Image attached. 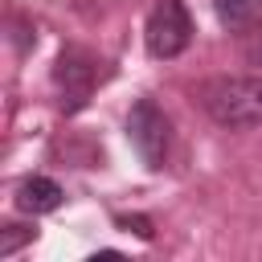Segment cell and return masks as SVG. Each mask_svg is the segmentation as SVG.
I'll return each instance as SVG.
<instances>
[{
  "mask_svg": "<svg viewBox=\"0 0 262 262\" xmlns=\"http://www.w3.org/2000/svg\"><path fill=\"white\" fill-rule=\"evenodd\" d=\"M61 201H66V192L49 176H25L20 188H16V209L20 213H53Z\"/></svg>",
  "mask_w": 262,
  "mask_h": 262,
  "instance_id": "5",
  "label": "cell"
},
{
  "mask_svg": "<svg viewBox=\"0 0 262 262\" xmlns=\"http://www.w3.org/2000/svg\"><path fill=\"white\" fill-rule=\"evenodd\" d=\"M102 66L106 61H98L86 49H61V57L53 66V82H57V94H61V111L66 115H74V111H82L90 102L94 86L106 78Z\"/></svg>",
  "mask_w": 262,
  "mask_h": 262,
  "instance_id": "3",
  "label": "cell"
},
{
  "mask_svg": "<svg viewBox=\"0 0 262 262\" xmlns=\"http://www.w3.org/2000/svg\"><path fill=\"white\" fill-rule=\"evenodd\" d=\"M119 225H127V229H135L139 237H151V221H147V217H119Z\"/></svg>",
  "mask_w": 262,
  "mask_h": 262,
  "instance_id": "8",
  "label": "cell"
},
{
  "mask_svg": "<svg viewBox=\"0 0 262 262\" xmlns=\"http://www.w3.org/2000/svg\"><path fill=\"white\" fill-rule=\"evenodd\" d=\"M127 139L147 168H164V156H168V143H172V123L151 98H139L127 115Z\"/></svg>",
  "mask_w": 262,
  "mask_h": 262,
  "instance_id": "4",
  "label": "cell"
},
{
  "mask_svg": "<svg viewBox=\"0 0 262 262\" xmlns=\"http://www.w3.org/2000/svg\"><path fill=\"white\" fill-rule=\"evenodd\" d=\"M201 106L209 111L213 123L242 131L262 123V78L258 74H237V78H213L201 86Z\"/></svg>",
  "mask_w": 262,
  "mask_h": 262,
  "instance_id": "1",
  "label": "cell"
},
{
  "mask_svg": "<svg viewBox=\"0 0 262 262\" xmlns=\"http://www.w3.org/2000/svg\"><path fill=\"white\" fill-rule=\"evenodd\" d=\"M25 242H33V229H25V225H4L0 258H12V254H16V246H25Z\"/></svg>",
  "mask_w": 262,
  "mask_h": 262,
  "instance_id": "7",
  "label": "cell"
},
{
  "mask_svg": "<svg viewBox=\"0 0 262 262\" xmlns=\"http://www.w3.org/2000/svg\"><path fill=\"white\" fill-rule=\"evenodd\" d=\"M143 41L156 61L180 57L192 45V16H188L184 0H156L147 12V25H143Z\"/></svg>",
  "mask_w": 262,
  "mask_h": 262,
  "instance_id": "2",
  "label": "cell"
},
{
  "mask_svg": "<svg viewBox=\"0 0 262 262\" xmlns=\"http://www.w3.org/2000/svg\"><path fill=\"white\" fill-rule=\"evenodd\" d=\"M213 12L221 20V29L229 33H246L262 20V0H213Z\"/></svg>",
  "mask_w": 262,
  "mask_h": 262,
  "instance_id": "6",
  "label": "cell"
},
{
  "mask_svg": "<svg viewBox=\"0 0 262 262\" xmlns=\"http://www.w3.org/2000/svg\"><path fill=\"white\" fill-rule=\"evenodd\" d=\"M246 53H250V61H258V66H262V41H258V45H250Z\"/></svg>",
  "mask_w": 262,
  "mask_h": 262,
  "instance_id": "9",
  "label": "cell"
}]
</instances>
